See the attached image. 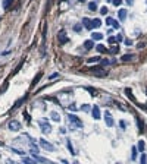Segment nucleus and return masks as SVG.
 I'll list each match as a JSON object with an SVG mask.
<instances>
[{
	"mask_svg": "<svg viewBox=\"0 0 147 164\" xmlns=\"http://www.w3.org/2000/svg\"><path fill=\"white\" fill-rule=\"evenodd\" d=\"M68 120H69V123L74 125L75 128H82V122L75 114H71V113H69V114H68Z\"/></svg>",
	"mask_w": 147,
	"mask_h": 164,
	"instance_id": "nucleus-1",
	"label": "nucleus"
},
{
	"mask_svg": "<svg viewBox=\"0 0 147 164\" xmlns=\"http://www.w3.org/2000/svg\"><path fill=\"white\" fill-rule=\"evenodd\" d=\"M90 70H91L96 76H100V78H103V76H106V75H107V70H104L101 66H94V67H91Z\"/></svg>",
	"mask_w": 147,
	"mask_h": 164,
	"instance_id": "nucleus-2",
	"label": "nucleus"
},
{
	"mask_svg": "<svg viewBox=\"0 0 147 164\" xmlns=\"http://www.w3.org/2000/svg\"><path fill=\"white\" fill-rule=\"evenodd\" d=\"M7 126H9V131H12V132H18L21 129V123L18 120H10Z\"/></svg>",
	"mask_w": 147,
	"mask_h": 164,
	"instance_id": "nucleus-3",
	"label": "nucleus"
},
{
	"mask_svg": "<svg viewBox=\"0 0 147 164\" xmlns=\"http://www.w3.org/2000/svg\"><path fill=\"white\" fill-rule=\"evenodd\" d=\"M104 122H106V126H109V128H112L113 126V119H112V116L109 111H106L104 113Z\"/></svg>",
	"mask_w": 147,
	"mask_h": 164,
	"instance_id": "nucleus-4",
	"label": "nucleus"
},
{
	"mask_svg": "<svg viewBox=\"0 0 147 164\" xmlns=\"http://www.w3.org/2000/svg\"><path fill=\"white\" fill-rule=\"evenodd\" d=\"M40 144H41V147L44 148V149H49V151H54V145H51L50 142L44 141V139H40Z\"/></svg>",
	"mask_w": 147,
	"mask_h": 164,
	"instance_id": "nucleus-5",
	"label": "nucleus"
},
{
	"mask_svg": "<svg viewBox=\"0 0 147 164\" xmlns=\"http://www.w3.org/2000/svg\"><path fill=\"white\" fill-rule=\"evenodd\" d=\"M91 114H93V119H94V120H98V119H100V109H98V106H93Z\"/></svg>",
	"mask_w": 147,
	"mask_h": 164,
	"instance_id": "nucleus-6",
	"label": "nucleus"
},
{
	"mask_svg": "<svg viewBox=\"0 0 147 164\" xmlns=\"http://www.w3.org/2000/svg\"><path fill=\"white\" fill-rule=\"evenodd\" d=\"M40 126H41V131H43V133H49L50 131H51V126H50L49 123H46V122H40Z\"/></svg>",
	"mask_w": 147,
	"mask_h": 164,
	"instance_id": "nucleus-7",
	"label": "nucleus"
},
{
	"mask_svg": "<svg viewBox=\"0 0 147 164\" xmlns=\"http://www.w3.org/2000/svg\"><path fill=\"white\" fill-rule=\"evenodd\" d=\"M57 41H59V44H66V43H68V37H66L63 32H60L57 35Z\"/></svg>",
	"mask_w": 147,
	"mask_h": 164,
	"instance_id": "nucleus-8",
	"label": "nucleus"
},
{
	"mask_svg": "<svg viewBox=\"0 0 147 164\" xmlns=\"http://www.w3.org/2000/svg\"><path fill=\"white\" fill-rule=\"evenodd\" d=\"M106 24H107V25H112L113 28H119L118 21H115V19H112V18H106Z\"/></svg>",
	"mask_w": 147,
	"mask_h": 164,
	"instance_id": "nucleus-9",
	"label": "nucleus"
},
{
	"mask_svg": "<svg viewBox=\"0 0 147 164\" xmlns=\"http://www.w3.org/2000/svg\"><path fill=\"white\" fill-rule=\"evenodd\" d=\"M22 163L24 164H37L35 158H30V157H22Z\"/></svg>",
	"mask_w": 147,
	"mask_h": 164,
	"instance_id": "nucleus-10",
	"label": "nucleus"
},
{
	"mask_svg": "<svg viewBox=\"0 0 147 164\" xmlns=\"http://www.w3.org/2000/svg\"><path fill=\"white\" fill-rule=\"evenodd\" d=\"M84 47H85L87 50H91L93 47H94V41H93V40H87V41L84 43Z\"/></svg>",
	"mask_w": 147,
	"mask_h": 164,
	"instance_id": "nucleus-11",
	"label": "nucleus"
},
{
	"mask_svg": "<svg viewBox=\"0 0 147 164\" xmlns=\"http://www.w3.org/2000/svg\"><path fill=\"white\" fill-rule=\"evenodd\" d=\"M82 24H84L85 28L91 29V19H88V18H82Z\"/></svg>",
	"mask_w": 147,
	"mask_h": 164,
	"instance_id": "nucleus-12",
	"label": "nucleus"
},
{
	"mask_svg": "<svg viewBox=\"0 0 147 164\" xmlns=\"http://www.w3.org/2000/svg\"><path fill=\"white\" fill-rule=\"evenodd\" d=\"M101 38H103V35H101L100 32H93L91 34V40H93V41H94V40H96V41H100Z\"/></svg>",
	"mask_w": 147,
	"mask_h": 164,
	"instance_id": "nucleus-13",
	"label": "nucleus"
},
{
	"mask_svg": "<svg viewBox=\"0 0 147 164\" xmlns=\"http://www.w3.org/2000/svg\"><path fill=\"white\" fill-rule=\"evenodd\" d=\"M100 25H101L100 19H91V28H98Z\"/></svg>",
	"mask_w": 147,
	"mask_h": 164,
	"instance_id": "nucleus-14",
	"label": "nucleus"
},
{
	"mask_svg": "<svg viewBox=\"0 0 147 164\" xmlns=\"http://www.w3.org/2000/svg\"><path fill=\"white\" fill-rule=\"evenodd\" d=\"M118 15H119V19H121V21H124V19L127 18V10H125V9H121Z\"/></svg>",
	"mask_w": 147,
	"mask_h": 164,
	"instance_id": "nucleus-15",
	"label": "nucleus"
},
{
	"mask_svg": "<svg viewBox=\"0 0 147 164\" xmlns=\"http://www.w3.org/2000/svg\"><path fill=\"white\" fill-rule=\"evenodd\" d=\"M98 62H101V59L98 56H94V57H90L88 59V63H98Z\"/></svg>",
	"mask_w": 147,
	"mask_h": 164,
	"instance_id": "nucleus-16",
	"label": "nucleus"
},
{
	"mask_svg": "<svg viewBox=\"0 0 147 164\" xmlns=\"http://www.w3.org/2000/svg\"><path fill=\"white\" fill-rule=\"evenodd\" d=\"M132 57H134V54H124L122 56V62H130Z\"/></svg>",
	"mask_w": 147,
	"mask_h": 164,
	"instance_id": "nucleus-17",
	"label": "nucleus"
},
{
	"mask_svg": "<svg viewBox=\"0 0 147 164\" xmlns=\"http://www.w3.org/2000/svg\"><path fill=\"white\" fill-rule=\"evenodd\" d=\"M96 49H97V51H100V53H106V51H107V49H106L103 44H98V46H96Z\"/></svg>",
	"mask_w": 147,
	"mask_h": 164,
	"instance_id": "nucleus-18",
	"label": "nucleus"
},
{
	"mask_svg": "<svg viewBox=\"0 0 147 164\" xmlns=\"http://www.w3.org/2000/svg\"><path fill=\"white\" fill-rule=\"evenodd\" d=\"M125 92H127V97H128V98H130L131 101H134V103H137V101H135V98H134V95L131 94V89H128V88H127V89H125Z\"/></svg>",
	"mask_w": 147,
	"mask_h": 164,
	"instance_id": "nucleus-19",
	"label": "nucleus"
},
{
	"mask_svg": "<svg viewBox=\"0 0 147 164\" xmlns=\"http://www.w3.org/2000/svg\"><path fill=\"white\" fill-rule=\"evenodd\" d=\"M118 51H119V47H118V46H115L112 49H107V53H110V54H116Z\"/></svg>",
	"mask_w": 147,
	"mask_h": 164,
	"instance_id": "nucleus-20",
	"label": "nucleus"
},
{
	"mask_svg": "<svg viewBox=\"0 0 147 164\" xmlns=\"http://www.w3.org/2000/svg\"><path fill=\"white\" fill-rule=\"evenodd\" d=\"M41 76H43V72H38V75L34 78V81H33V86L35 85V83H38V81H40V78H41Z\"/></svg>",
	"mask_w": 147,
	"mask_h": 164,
	"instance_id": "nucleus-21",
	"label": "nucleus"
},
{
	"mask_svg": "<svg viewBox=\"0 0 147 164\" xmlns=\"http://www.w3.org/2000/svg\"><path fill=\"white\" fill-rule=\"evenodd\" d=\"M51 119H53L54 122H59V120H60V117H59V114H57L56 111H51Z\"/></svg>",
	"mask_w": 147,
	"mask_h": 164,
	"instance_id": "nucleus-22",
	"label": "nucleus"
},
{
	"mask_svg": "<svg viewBox=\"0 0 147 164\" xmlns=\"http://www.w3.org/2000/svg\"><path fill=\"white\" fill-rule=\"evenodd\" d=\"M88 9H90V10H96V9H97V4H96V1H91V3H88Z\"/></svg>",
	"mask_w": 147,
	"mask_h": 164,
	"instance_id": "nucleus-23",
	"label": "nucleus"
},
{
	"mask_svg": "<svg viewBox=\"0 0 147 164\" xmlns=\"http://www.w3.org/2000/svg\"><path fill=\"white\" fill-rule=\"evenodd\" d=\"M10 3H13V0H4V1H3V7L7 9V7L10 6Z\"/></svg>",
	"mask_w": 147,
	"mask_h": 164,
	"instance_id": "nucleus-24",
	"label": "nucleus"
},
{
	"mask_svg": "<svg viewBox=\"0 0 147 164\" xmlns=\"http://www.w3.org/2000/svg\"><path fill=\"white\" fill-rule=\"evenodd\" d=\"M7 85H9V83H7V82H4V83H3V86H1V88H0V95H1V94H3V92H4V91H6V89H7Z\"/></svg>",
	"mask_w": 147,
	"mask_h": 164,
	"instance_id": "nucleus-25",
	"label": "nucleus"
},
{
	"mask_svg": "<svg viewBox=\"0 0 147 164\" xmlns=\"http://www.w3.org/2000/svg\"><path fill=\"white\" fill-rule=\"evenodd\" d=\"M141 164H147V155L141 154Z\"/></svg>",
	"mask_w": 147,
	"mask_h": 164,
	"instance_id": "nucleus-26",
	"label": "nucleus"
},
{
	"mask_svg": "<svg viewBox=\"0 0 147 164\" xmlns=\"http://www.w3.org/2000/svg\"><path fill=\"white\" fill-rule=\"evenodd\" d=\"M138 149H140L141 152L144 151V142H143V141H140V142H138Z\"/></svg>",
	"mask_w": 147,
	"mask_h": 164,
	"instance_id": "nucleus-27",
	"label": "nucleus"
},
{
	"mask_svg": "<svg viewBox=\"0 0 147 164\" xmlns=\"http://www.w3.org/2000/svg\"><path fill=\"white\" fill-rule=\"evenodd\" d=\"M107 12H109V10H107V7H106V6H103V7L100 9V13H101V15H106Z\"/></svg>",
	"mask_w": 147,
	"mask_h": 164,
	"instance_id": "nucleus-28",
	"label": "nucleus"
},
{
	"mask_svg": "<svg viewBox=\"0 0 147 164\" xmlns=\"http://www.w3.org/2000/svg\"><path fill=\"white\" fill-rule=\"evenodd\" d=\"M68 148H69L71 154H75V152H74V148H72V145H71V142H69V141H68Z\"/></svg>",
	"mask_w": 147,
	"mask_h": 164,
	"instance_id": "nucleus-29",
	"label": "nucleus"
},
{
	"mask_svg": "<svg viewBox=\"0 0 147 164\" xmlns=\"http://www.w3.org/2000/svg\"><path fill=\"white\" fill-rule=\"evenodd\" d=\"M112 3H113L115 6H119V4L122 3V0H112Z\"/></svg>",
	"mask_w": 147,
	"mask_h": 164,
	"instance_id": "nucleus-30",
	"label": "nucleus"
},
{
	"mask_svg": "<svg viewBox=\"0 0 147 164\" xmlns=\"http://www.w3.org/2000/svg\"><path fill=\"white\" fill-rule=\"evenodd\" d=\"M116 41H118V43H119V41H122V35H121V34H118V35H116Z\"/></svg>",
	"mask_w": 147,
	"mask_h": 164,
	"instance_id": "nucleus-31",
	"label": "nucleus"
},
{
	"mask_svg": "<svg viewBox=\"0 0 147 164\" xmlns=\"http://www.w3.org/2000/svg\"><path fill=\"white\" fill-rule=\"evenodd\" d=\"M135 157H137V149L132 148V158H135Z\"/></svg>",
	"mask_w": 147,
	"mask_h": 164,
	"instance_id": "nucleus-32",
	"label": "nucleus"
},
{
	"mask_svg": "<svg viewBox=\"0 0 147 164\" xmlns=\"http://www.w3.org/2000/svg\"><path fill=\"white\" fill-rule=\"evenodd\" d=\"M115 41H116V37H110V38H109V43H110V44L115 43Z\"/></svg>",
	"mask_w": 147,
	"mask_h": 164,
	"instance_id": "nucleus-33",
	"label": "nucleus"
},
{
	"mask_svg": "<svg viewBox=\"0 0 147 164\" xmlns=\"http://www.w3.org/2000/svg\"><path fill=\"white\" fill-rule=\"evenodd\" d=\"M74 29H75V31H81V25H75Z\"/></svg>",
	"mask_w": 147,
	"mask_h": 164,
	"instance_id": "nucleus-34",
	"label": "nucleus"
},
{
	"mask_svg": "<svg viewBox=\"0 0 147 164\" xmlns=\"http://www.w3.org/2000/svg\"><path fill=\"white\" fill-rule=\"evenodd\" d=\"M125 44H127V46H131V44H132V41H131V40H125Z\"/></svg>",
	"mask_w": 147,
	"mask_h": 164,
	"instance_id": "nucleus-35",
	"label": "nucleus"
},
{
	"mask_svg": "<svg viewBox=\"0 0 147 164\" xmlns=\"http://www.w3.org/2000/svg\"><path fill=\"white\" fill-rule=\"evenodd\" d=\"M82 110H84V111H88L90 109H88V106H84V107H82Z\"/></svg>",
	"mask_w": 147,
	"mask_h": 164,
	"instance_id": "nucleus-36",
	"label": "nucleus"
},
{
	"mask_svg": "<svg viewBox=\"0 0 147 164\" xmlns=\"http://www.w3.org/2000/svg\"><path fill=\"white\" fill-rule=\"evenodd\" d=\"M127 3H128V4H132V3H134V0H127Z\"/></svg>",
	"mask_w": 147,
	"mask_h": 164,
	"instance_id": "nucleus-37",
	"label": "nucleus"
},
{
	"mask_svg": "<svg viewBox=\"0 0 147 164\" xmlns=\"http://www.w3.org/2000/svg\"><path fill=\"white\" fill-rule=\"evenodd\" d=\"M80 1H82V3H84V1H85V0H80Z\"/></svg>",
	"mask_w": 147,
	"mask_h": 164,
	"instance_id": "nucleus-38",
	"label": "nucleus"
},
{
	"mask_svg": "<svg viewBox=\"0 0 147 164\" xmlns=\"http://www.w3.org/2000/svg\"><path fill=\"white\" fill-rule=\"evenodd\" d=\"M107 1H112V0H107Z\"/></svg>",
	"mask_w": 147,
	"mask_h": 164,
	"instance_id": "nucleus-39",
	"label": "nucleus"
}]
</instances>
